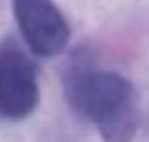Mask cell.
Instances as JSON below:
<instances>
[{
  "mask_svg": "<svg viewBox=\"0 0 149 142\" xmlns=\"http://www.w3.org/2000/svg\"><path fill=\"white\" fill-rule=\"evenodd\" d=\"M40 103L37 66L20 42H0V120H22Z\"/></svg>",
  "mask_w": 149,
  "mask_h": 142,
  "instance_id": "7a4b0ae2",
  "label": "cell"
},
{
  "mask_svg": "<svg viewBox=\"0 0 149 142\" xmlns=\"http://www.w3.org/2000/svg\"><path fill=\"white\" fill-rule=\"evenodd\" d=\"M26 48L37 57H57L70 39V26L53 0H11Z\"/></svg>",
  "mask_w": 149,
  "mask_h": 142,
  "instance_id": "3957f363",
  "label": "cell"
},
{
  "mask_svg": "<svg viewBox=\"0 0 149 142\" xmlns=\"http://www.w3.org/2000/svg\"><path fill=\"white\" fill-rule=\"evenodd\" d=\"M66 94L74 109L94 123L103 142H132L140 125L136 90L123 74L79 66L66 77Z\"/></svg>",
  "mask_w": 149,
  "mask_h": 142,
  "instance_id": "6da1fadb",
  "label": "cell"
}]
</instances>
